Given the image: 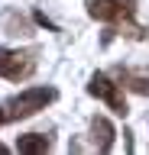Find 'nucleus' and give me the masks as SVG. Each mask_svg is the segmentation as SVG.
<instances>
[{
  "instance_id": "obj_2",
  "label": "nucleus",
  "mask_w": 149,
  "mask_h": 155,
  "mask_svg": "<svg viewBox=\"0 0 149 155\" xmlns=\"http://www.w3.org/2000/svg\"><path fill=\"white\" fill-rule=\"evenodd\" d=\"M32 71H36V52L32 48H0V78L26 81Z\"/></svg>"
},
{
  "instance_id": "obj_4",
  "label": "nucleus",
  "mask_w": 149,
  "mask_h": 155,
  "mask_svg": "<svg viewBox=\"0 0 149 155\" xmlns=\"http://www.w3.org/2000/svg\"><path fill=\"white\" fill-rule=\"evenodd\" d=\"M88 94H91V97H97V100H104V104H107L117 116H127V113H130L127 97L120 94V84L113 81V78H107L104 71L91 74V81H88Z\"/></svg>"
},
{
  "instance_id": "obj_7",
  "label": "nucleus",
  "mask_w": 149,
  "mask_h": 155,
  "mask_svg": "<svg viewBox=\"0 0 149 155\" xmlns=\"http://www.w3.org/2000/svg\"><path fill=\"white\" fill-rule=\"evenodd\" d=\"M120 84L130 87V91H136V94H149V78L146 74H136V71H130V68H120Z\"/></svg>"
},
{
  "instance_id": "obj_6",
  "label": "nucleus",
  "mask_w": 149,
  "mask_h": 155,
  "mask_svg": "<svg viewBox=\"0 0 149 155\" xmlns=\"http://www.w3.org/2000/svg\"><path fill=\"white\" fill-rule=\"evenodd\" d=\"M49 149H52V139L42 133H26L16 139V152H23V155H46Z\"/></svg>"
},
{
  "instance_id": "obj_3",
  "label": "nucleus",
  "mask_w": 149,
  "mask_h": 155,
  "mask_svg": "<svg viewBox=\"0 0 149 155\" xmlns=\"http://www.w3.org/2000/svg\"><path fill=\"white\" fill-rule=\"evenodd\" d=\"M88 13L100 23L123 26V23H133L136 16V0H88Z\"/></svg>"
},
{
  "instance_id": "obj_8",
  "label": "nucleus",
  "mask_w": 149,
  "mask_h": 155,
  "mask_svg": "<svg viewBox=\"0 0 149 155\" xmlns=\"http://www.w3.org/2000/svg\"><path fill=\"white\" fill-rule=\"evenodd\" d=\"M7 120H10V116H7V110H3V107H0V126L7 123Z\"/></svg>"
},
{
  "instance_id": "obj_5",
  "label": "nucleus",
  "mask_w": 149,
  "mask_h": 155,
  "mask_svg": "<svg viewBox=\"0 0 149 155\" xmlns=\"http://www.w3.org/2000/svg\"><path fill=\"white\" fill-rule=\"evenodd\" d=\"M113 123H110L107 116H94L91 120V139H94V145H97V152H110L113 149Z\"/></svg>"
},
{
  "instance_id": "obj_9",
  "label": "nucleus",
  "mask_w": 149,
  "mask_h": 155,
  "mask_svg": "<svg viewBox=\"0 0 149 155\" xmlns=\"http://www.w3.org/2000/svg\"><path fill=\"white\" fill-rule=\"evenodd\" d=\"M7 152H10V149H7V145H3V142H0V155H7Z\"/></svg>"
},
{
  "instance_id": "obj_1",
  "label": "nucleus",
  "mask_w": 149,
  "mask_h": 155,
  "mask_svg": "<svg viewBox=\"0 0 149 155\" xmlns=\"http://www.w3.org/2000/svg\"><path fill=\"white\" fill-rule=\"evenodd\" d=\"M55 97H59L55 87H26V91H20V94H13L10 100H7V116H10V120L36 116L39 110H46Z\"/></svg>"
}]
</instances>
